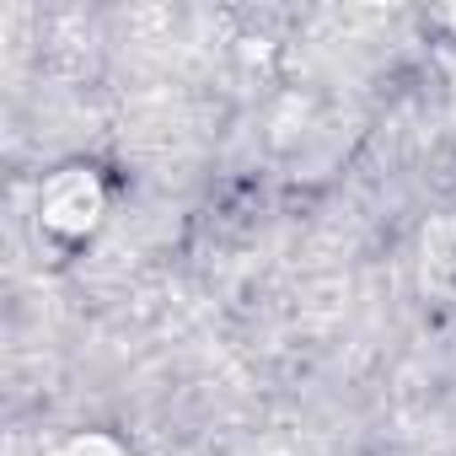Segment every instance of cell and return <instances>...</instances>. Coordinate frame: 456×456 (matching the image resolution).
<instances>
[{"label":"cell","instance_id":"2","mask_svg":"<svg viewBox=\"0 0 456 456\" xmlns=\"http://www.w3.org/2000/svg\"><path fill=\"white\" fill-rule=\"evenodd\" d=\"M413 280L429 301L456 306V215H435L413 242Z\"/></svg>","mask_w":456,"mask_h":456},{"label":"cell","instance_id":"3","mask_svg":"<svg viewBox=\"0 0 456 456\" xmlns=\"http://www.w3.org/2000/svg\"><path fill=\"white\" fill-rule=\"evenodd\" d=\"M60 456H129L118 440H108V435H81V440H70Z\"/></svg>","mask_w":456,"mask_h":456},{"label":"cell","instance_id":"4","mask_svg":"<svg viewBox=\"0 0 456 456\" xmlns=\"http://www.w3.org/2000/svg\"><path fill=\"white\" fill-rule=\"evenodd\" d=\"M435 28H440V33H445V44L456 49V12H440V17H435Z\"/></svg>","mask_w":456,"mask_h":456},{"label":"cell","instance_id":"1","mask_svg":"<svg viewBox=\"0 0 456 456\" xmlns=\"http://www.w3.org/2000/svg\"><path fill=\"white\" fill-rule=\"evenodd\" d=\"M108 215V183L97 177V167H60L49 172V183L38 188V232L65 242V248H81Z\"/></svg>","mask_w":456,"mask_h":456}]
</instances>
